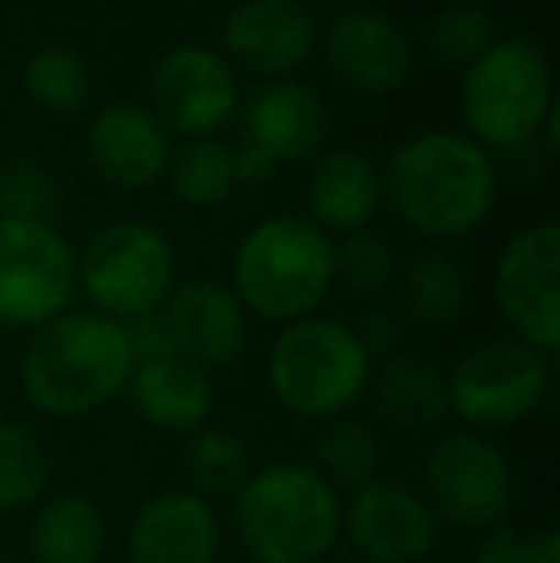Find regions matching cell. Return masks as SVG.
<instances>
[{"mask_svg":"<svg viewBox=\"0 0 560 563\" xmlns=\"http://www.w3.org/2000/svg\"><path fill=\"white\" fill-rule=\"evenodd\" d=\"M128 341H131V353H135V364H150V361H165V356H177L173 353V338L162 322V311L146 314V319L128 322Z\"/></svg>","mask_w":560,"mask_h":563,"instance_id":"34","label":"cell"},{"mask_svg":"<svg viewBox=\"0 0 560 563\" xmlns=\"http://www.w3.org/2000/svg\"><path fill=\"white\" fill-rule=\"evenodd\" d=\"M495 43V23L480 4H449L426 27V51L446 66L469 69Z\"/></svg>","mask_w":560,"mask_h":563,"instance_id":"31","label":"cell"},{"mask_svg":"<svg viewBox=\"0 0 560 563\" xmlns=\"http://www.w3.org/2000/svg\"><path fill=\"white\" fill-rule=\"evenodd\" d=\"M223 521L216 503L188 487L157 490L139 506L128 529L131 563H219Z\"/></svg>","mask_w":560,"mask_h":563,"instance_id":"17","label":"cell"},{"mask_svg":"<svg viewBox=\"0 0 560 563\" xmlns=\"http://www.w3.org/2000/svg\"><path fill=\"white\" fill-rule=\"evenodd\" d=\"M307 219L327 234L369 230L384 203L381 169L358 150H330L307 177Z\"/></svg>","mask_w":560,"mask_h":563,"instance_id":"21","label":"cell"},{"mask_svg":"<svg viewBox=\"0 0 560 563\" xmlns=\"http://www.w3.org/2000/svg\"><path fill=\"white\" fill-rule=\"evenodd\" d=\"M0 563H28L23 556H12V552H0Z\"/></svg>","mask_w":560,"mask_h":563,"instance_id":"38","label":"cell"},{"mask_svg":"<svg viewBox=\"0 0 560 563\" xmlns=\"http://www.w3.org/2000/svg\"><path fill=\"white\" fill-rule=\"evenodd\" d=\"M173 288H177L173 242L142 219H116L100 227L77 253V291H85L89 311L123 327L162 311Z\"/></svg>","mask_w":560,"mask_h":563,"instance_id":"7","label":"cell"},{"mask_svg":"<svg viewBox=\"0 0 560 563\" xmlns=\"http://www.w3.org/2000/svg\"><path fill=\"white\" fill-rule=\"evenodd\" d=\"M315 38L319 23L307 0H239L223 23V58L277 81L304 66Z\"/></svg>","mask_w":560,"mask_h":563,"instance_id":"16","label":"cell"},{"mask_svg":"<svg viewBox=\"0 0 560 563\" xmlns=\"http://www.w3.org/2000/svg\"><path fill=\"white\" fill-rule=\"evenodd\" d=\"M381 464H384L381 433L369 422L338 418V422L327 426V433L319 441V475L334 490L365 487V483H373L381 475Z\"/></svg>","mask_w":560,"mask_h":563,"instance_id":"29","label":"cell"},{"mask_svg":"<svg viewBox=\"0 0 560 563\" xmlns=\"http://www.w3.org/2000/svg\"><path fill=\"white\" fill-rule=\"evenodd\" d=\"M231 503L234 533L254 563H327L342 541V490L304 460L254 467Z\"/></svg>","mask_w":560,"mask_h":563,"instance_id":"3","label":"cell"},{"mask_svg":"<svg viewBox=\"0 0 560 563\" xmlns=\"http://www.w3.org/2000/svg\"><path fill=\"white\" fill-rule=\"evenodd\" d=\"M381 185L415 234L453 242L492 216L499 165L461 131H419L388 154Z\"/></svg>","mask_w":560,"mask_h":563,"instance_id":"1","label":"cell"},{"mask_svg":"<svg viewBox=\"0 0 560 563\" xmlns=\"http://www.w3.org/2000/svg\"><path fill=\"white\" fill-rule=\"evenodd\" d=\"M327 66L338 81L365 97H392L407 85L415 66L411 43L392 15L376 8H345L322 35Z\"/></svg>","mask_w":560,"mask_h":563,"instance_id":"14","label":"cell"},{"mask_svg":"<svg viewBox=\"0 0 560 563\" xmlns=\"http://www.w3.org/2000/svg\"><path fill=\"white\" fill-rule=\"evenodd\" d=\"M315 4H345V0H315Z\"/></svg>","mask_w":560,"mask_h":563,"instance_id":"39","label":"cell"},{"mask_svg":"<svg viewBox=\"0 0 560 563\" xmlns=\"http://www.w3.org/2000/svg\"><path fill=\"white\" fill-rule=\"evenodd\" d=\"M135 372L128 327L97 311H66L31 330L20 356V391L43 418L77 422L128 391Z\"/></svg>","mask_w":560,"mask_h":563,"instance_id":"2","label":"cell"},{"mask_svg":"<svg viewBox=\"0 0 560 563\" xmlns=\"http://www.w3.org/2000/svg\"><path fill=\"white\" fill-rule=\"evenodd\" d=\"M239 123L246 142L270 150L277 162H299L327 142L330 108L311 85L277 77L239 104Z\"/></svg>","mask_w":560,"mask_h":563,"instance_id":"19","label":"cell"},{"mask_svg":"<svg viewBox=\"0 0 560 563\" xmlns=\"http://www.w3.org/2000/svg\"><path fill=\"white\" fill-rule=\"evenodd\" d=\"M169 188L185 208H219L239 188L234 154L219 139H188L177 157H169Z\"/></svg>","mask_w":560,"mask_h":563,"instance_id":"26","label":"cell"},{"mask_svg":"<svg viewBox=\"0 0 560 563\" xmlns=\"http://www.w3.org/2000/svg\"><path fill=\"white\" fill-rule=\"evenodd\" d=\"M553 356L523 345L518 338H487L472 345L453 372H446L449 418L464 430L492 433L534 418L553 387Z\"/></svg>","mask_w":560,"mask_h":563,"instance_id":"8","label":"cell"},{"mask_svg":"<svg viewBox=\"0 0 560 563\" xmlns=\"http://www.w3.org/2000/svg\"><path fill=\"white\" fill-rule=\"evenodd\" d=\"M23 89L46 112L74 115L92 100V74L74 46H39L23 66Z\"/></svg>","mask_w":560,"mask_h":563,"instance_id":"27","label":"cell"},{"mask_svg":"<svg viewBox=\"0 0 560 563\" xmlns=\"http://www.w3.org/2000/svg\"><path fill=\"white\" fill-rule=\"evenodd\" d=\"M150 112L165 131L188 139H216L239 115V74L219 51L180 43L165 51L150 69Z\"/></svg>","mask_w":560,"mask_h":563,"instance_id":"12","label":"cell"},{"mask_svg":"<svg viewBox=\"0 0 560 563\" xmlns=\"http://www.w3.org/2000/svg\"><path fill=\"white\" fill-rule=\"evenodd\" d=\"M85 150H89V165L108 180L112 188L123 192H142V188L157 185L169 169V131L150 108L142 104H108L92 115L89 134H85Z\"/></svg>","mask_w":560,"mask_h":563,"instance_id":"18","label":"cell"},{"mask_svg":"<svg viewBox=\"0 0 560 563\" xmlns=\"http://www.w3.org/2000/svg\"><path fill=\"white\" fill-rule=\"evenodd\" d=\"M492 299L510 338L538 353L560 349V227L534 223L503 245L492 273Z\"/></svg>","mask_w":560,"mask_h":563,"instance_id":"11","label":"cell"},{"mask_svg":"<svg viewBox=\"0 0 560 563\" xmlns=\"http://www.w3.org/2000/svg\"><path fill=\"white\" fill-rule=\"evenodd\" d=\"M51 483V460L46 449L28 426L0 418V514L31 510L46 498Z\"/></svg>","mask_w":560,"mask_h":563,"instance_id":"28","label":"cell"},{"mask_svg":"<svg viewBox=\"0 0 560 563\" xmlns=\"http://www.w3.org/2000/svg\"><path fill=\"white\" fill-rule=\"evenodd\" d=\"M376 361L353 327L330 314H307L281 327L265 353V387L284 415L299 422H338L369 395Z\"/></svg>","mask_w":560,"mask_h":563,"instance_id":"5","label":"cell"},{"mask_svg":"<svg viewBox=\"0 0 560 563\" xmlns=\"http://www.w3.org/2000/svg\"><path fill=\"white\" fill-rule=\"evenodd\" d=\"M334 288V238L304 216H270L239 242L231 291L242 311L273 327L319 314Z\"/></svg>","mask_w":560,"mask_h":563,"instance_id":"4","label":"cell"},{"mask_svg":"<svg viewBox=\"0 0 560 563\" xmlns=\"http://www.w3.org/2000/svg\"><path fill=\"white\" fill-rule=\"evenodd\" d=\"M515 495V464L487 433L453 430L426 449L422 498L438 526L487 533L510 521Z\"/></svg>","mask_w":560,"mask_h":563,"instance_id":"9","label":"cell"},{"mask_svg":"<svg viewBox=\"0 0 560 563\" xmlns=\"http://www.w3.org/2000/svg\"><path fill=\"white\" fill-rule=\"evenodd\" d=\"M54 208H58V188L46 169L31 162H12L0 169V219L51 223Z\"/></svg>","mask_w":560,"mask_h":563,"instance_id":"32","label":"cell"},{"mask_svg":"<svg viewBox=\"0 0 560 563\" xmlns=\"http://www.w3.org/2000/svg\"><path fill=\"white\" fill-rule=\"evenodd\" d=\"M342 537L361 563H422L438 544V518L422 490L376 475L342 498Z\"/></svg>","mask_w":560,"mask_h":563,"instance_id":"13","label":"cell"},{"mask_svg":"<svg viewBox=\"0 0 560 563\" xmlns=\"http://www.w3.org/2000/svg\"><path fill=\"white\" fill-rule=\"evenodd\" d=\"M523 563H560V533L553 526L538 529V533L526 537Z\"/></svg>","mask_w":560,"mask_h":563,"instance_id":"37","label":"cell"},{"mask_svg":"<svg viewBox=\"0 0 560 563\" xmlns=\"http://www.w3.org/2000/svg\"><path fill=\"white\" fill-rule=\"evenodd\" d=\"M557 108L553 66L526 35L495 38L461 81V119L484 150H518L541 134Z\"/></svg>","mask_w":560,"mask_h":563,"instance_id":"6","label":"cell"},{"mask_svg":"<svg viewBox=\"0 0 560 563\" xmlns=\"http://www.w3.org/2000/svg\"><path fill=\"white\" fill-rule=\"evenodd\" d=\"M180 467H185V479L193 495L208 498V503L234 498V490L254 472V449L246 445V438L239 430L200 426V430L185 438Z\"/></svg>","mask_w":560,"mask_h":563,"instance_id":"24","label":"cell"},{"mask_svg":"<svg viewBox=\"0 0 560 563\" xmlns=\"http://www.w3.org/2000/svg\"><path fill=\"white\" fill-rule=\"evenodd\" d=\"M399 257L388 238L373 230L345 234V242H334V284L353 291L358 299H381L396 284Z\"/></svg>","mask_w":560,"mask_h":563,"instance_id":"30","label":"cell"},{"mask_svg":"<svg viewBox=\"0 0 560 563\" xmlns=\"http://www.w3.org/2000/svg\"><path fill=\"white\" fill-rule=\"evenodd\" d=\"M469 276L446 250H426L404 273V314L426 330H441L464 311Z\"/></svg>","mask_w":560,"mask_h":563,"instance_id":"25","label":"cell"},{"mask_svg":"<svg viewBox=\"0 0 560 563\" xmlns=\"http://www.w3.org/2000/svg\"><path fill=\"white\" fill-rule=\"evenodd\" d=\"M369 399L388 430L396 433H433L449 418L446 372L426 356L396 353L381 361L369 379Z\"/></svg>","mask_w":560,"mask_h":563,"instance_id":"22","label":"cell"},{"mask_svg":"<svg viewBox=\"0 0 560 563\" xmlns=\"http://www.w3.org/2000/svg\"><path fill=\"white\" fill-rule=\"evenodd\" d=\"M234 154V180H239V188H257L265 185V180L277 173V157L270 154V150L254 146V142H242L239 150H231Z\"/></svg>","mask_w":560,"mask_h":563,"instance_id":"36","label":"cell"},{"mask_svg":"<svg viewBox=\"0 0 560 563\" xmlns=\"http://www.w3.org/2000/svg\"><path fill=\"white\" fill-rule=\"evenodd\" d=\"M108 552V518L97 498L62 490L35 503L28 526V563H100Z\"/></svg>","mask_w":560,"mask_h":563,"instance_id":"23","label":"cell"},{"mask_svg":"<svg viewBox=\"0 0 560 563\" xmlns=\"http://www.w3.org/2000/svg\"><path fill=\"white\" fill-rule=\"evenodd\" d=\"M162 322L173 338V353L204 372L227 368L246 353L250 314L219 280L177 284L162 303Z\"/></svg>","mask_w":560,"mask_h":563,"instance_id":"15","label":"cell"},{"mask_svg":"<svg viewBox=\"0 0 560 563\" xmlns=\"http://www.w3.org/2000/svg\"><path fill=\"white\" fill-rule=\"evenodd\" d=\"M123 395H128L131 410L150 430L173 433V438H188L200 426H208L211 410H216L211 372L196 368V364L180 361V356L135 364Z\"/></svg>","mask_w":560,"mask_h":563,"instance_id":"20","label":"cell"},{"mask_svg":"<svg viewBox=\"0 0 560 563\" xmlns=\"http://www.w3.org/2000/svg\"><path fill=\"white\" fill-rule=\"evenodd\" d=\"M77 296V250L54 223L0 219V322L39 330Z\"/></svg>","mask_w":560,"mask_h":563,"instance_id":"10","label":"cell"},{"mask_svg":"<svg viewBox=\"0 0 560 563\" xmlns=\"http://www.w3.org/2000/svg\"><path fill=\"white\" fill-rule=\"evenodd\" d=\"M523 549H526V533L510 526V521H503V526L487 529L480 537L472 563H523Z\"/></svg>","mask_w":560,"mask_h":563,"instance_id":"35","label":"cell"},{"mask_svg":"<svg viewBox=\"0 0 560 563\" xmlns=\"http://www.w3.org/2000/svg\"><path fill=\"white\" fill-rule=\"evenodd\" d=\"M353 334L358 341L365 345V353L373 356V361H388V356L399 353V345H404L407 338V319L396 311V307H369L365 314H361V322L353 327Z\"/></svg>","mask_w":560,"mask_h":563,"instance_id":"33","label":"cell"}]
</instances>
